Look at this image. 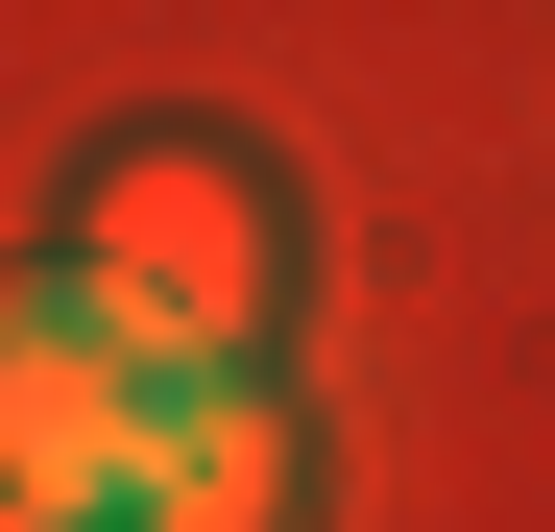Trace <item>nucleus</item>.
<instances>
[{"label": "nucleus", "instance_id": "20e7f679", "mask_svg": "<svg viewBox=\"0 0 555 532\" xmlns=\"http://www.w3.org/2000/svg\"><path fill=\"white\" fill-rule=\"evenodd\" d=\"M0 532H73V508H0Z\"/></svg>", "mask_w": 555, "mask_h": 532}, {"label": "nucleus", "instance_id": "f257e3e1", "mask_svg": "<svg viewBox=\"0 0 555 532\" xmlns=\"http://www.w3.org/2000/svg\"><path fill=\"white\" fill-rule=\"evenodd\" d=\"M73 291H98L169 388H242V339H266L291 266H266V194H242L218 145H121L98 194H73Z\"/></svg>", "mask_w": 555, "mask_h": 532}, {"label": "nucleus", "instance_id": "7ed1b4c3", "mask_svg": "<svg viewBox=\"0 0 555 532\" xmlns=\"http://www.w3.org/2000/svg\"><path fill=\"white\" fill-rule=\"evenodd\" d=\"M145 532H291V411H266V388H194V411H169Z\"/></svg>", "mask_w": 555, "mask_h": 532}, {"label": "nucleus", "instance_id": "f03ea898", "mask_svg": "<svg viewBox=\"0 0 555 532\" xmlns=\"http://www.w3.org/2000/svg\"><path fill=\"white\" fill-rule=\"evenodd\" d=\"M169 411H194V388H169L145 339L73 291V266H49V291H0V508L145 532V484H169Z\"/></svg>", "mask_w": 555, "mask_h": 532}]
</instances>
